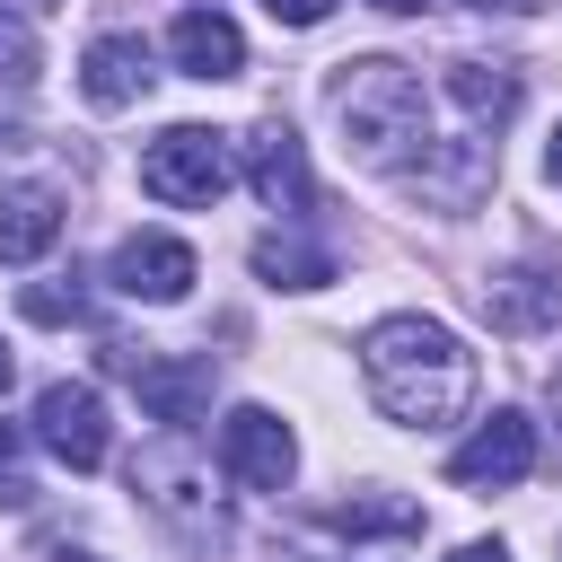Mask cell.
I'll return each mask as SVG.
<instances>
[{
  "label": "cell",
  "instance_id": "1",
  "mask_svg": "<svg viewBox=\"0 0 562 562\" xmlns=\"http://www.w3.org/2000/svg\"><path fill=\"white\" fill-rule=\"evenodd\" d=\"M360 378L386 422L404 430H448L474 404V351L439 316H378L360 334Z\"/></svg>",
  "mask_w": 562,
  "mask_h": 562
},
{
  "label": "cell",
  "instance_id": "2",
  "mask_svg": "<svg viewBox=\"0 0 562 562\" xmlns=\"http://www.w3.org/2000/svg\"><path fill=\"white\" fill-rule=\"evenodd\" d=\"M325 105H334L342 140H351L369 167H386V176L413 158V140H430L422 79H413L404 61H386V53H369V61H334V79H325Z\"/></svg>",
  "mask_w": 562,
  "mask_h": 562
},
{
  "label": "cell",
  "instance_id": "3",
  "mask_svg": "<svg viewBox=\"0 0 562 562\" xmlns=\"http://www.w3.org/2000/svg\"><path fill=\"white\" fill-rule=\"evenodd\" d=\"M237 176V149L228 132H202V123H167L149 149H140V193L149 202H176V211H211Z\"/></svg>",
  "mask_w": 562,
  "mask_h": 562
},
{
  "label": "cell",
  "instance_id": "4",
  "mask_svg": "<svg viewBox=\"0 0 562 562\" xmlns=\"http://www.w3.org/2000/svg\"><path fill=\"white\" fill-rule=\"evenodd\" d=\"M527 474H536V422H527V413L474 422V430L457 439V457H448V483H465V492H509V483H527Z\"/></svg>",
  "mask_w": 562,
  "mask_h": 562
},
{
  "label": "cell",
  "instance_id": "5",
  "mask_svg": "<svg viewBox=\"0 0 562 562\" xmlns=\"http://www.w3.org/2000/svg\"><path fill=\"white\" fill-rule=\"evenodd\" d=\"M246 184L263 193V211H281V220H307L316 211V176H307V149H299V132L281 123V114H263L246 140Z\"/></svg>",
  "mask_w": 562,
  "mask_h": 562
},
{
  "label": "cell",
  "instance_id": "6",
  "mask_svg": "<svg viewBox=\"0 0 562 562\" xmlns=\"http://www.w3.org/2000/svg\"><path fill=\"white\" fill-rule=\"evenodd\" d=\"M220 465H228V483H246V492H281L290 465H299V439H290L281 413L237 404V413L220 422Z\"/></svg>",
  "mask_w": 562,
  "mask_h": 562
},
{
  "label": "cell",
  "instance_id": "7",
  "mask_svg": "<svg viewBox=\"0 0 562 562\" xmlns=\"http://www.w3.org/2000/svg\"><path fill=\"white\" fill-rule=\"evenodd\" d=\"M105 369H123L132 386H140V404H149V422H167V430H193L202 413H211V360H132L123 342H105Z\"/></svg>",
  "mask_w": 562,
  "mask_h": 562
},
{
  "label": "cell",
  "instance_id": "8",
  "mask_svg": "<svg viewBox=\"0 0 562 562\" xmlns=\"http://www.w3.org/2000/svg\"><path fill=\"white\" fill-rule=\"evenodd\" d=\"M35 439H44L70 474H97V465H105V404H97V386L53 378V386L35 395Z\"/></svg>",
  "mask_w": 562,
  "mask_h": 562
},
{
  "label": "cell",
  "instance_id": "9",
  "mask_svg": "<svg viewBox=\"0 0 562 562\" xmlns=\"http://www.w3.org/2000/svg\"><path fill=\"white\" fill-rule=\"evenodd\" d=\"M132 492H140L158 518H176L184 536H211V527H220V509L202 501V474H193V448H184V430H176V439H158L149 457H132Z\"/></svg>",
  "mask_w": 562,
  "mask_h": 562
},
{
  "label": "cell",
  "instance_id": "10",
  "mask_svg": "<svg viewBox=\"0 0 562 562\" xmlns=\"http://www.w3.org/2000/svg\"><path fill=\"white\" fill-rule=\"evenodd\" d=\"M105 281H114L123 299H149V307H167V299H184V290H193V246H184V237H158V228H140V237H123V246H114Z\"/></svg>",
  "mask_w": 562,
  "mask_h": 562
},
{
  "label": "cell",
  "instance_id": "11",
  "mask_svg": "<svg viewBox=\"0 0 562 562\" xmlns=\"http://www.w3.org/2000/svg\"><path fill=\"white\" fill-rule=\"evenodd\" d=\"M474 307L492 316V334H544V325H562V272L509 263V272L474 281Z\"/></svg>",
  "mask_w": 562,
  "mask_h": 562
},
{
  "label": "cell",
  "instance_id": "12",
  "mask_svg": "<svg viewBox=\"0 0 562 562\" xmlns=\"http://www.w3.org/2000/svg\"><path fill=\"white\" fill-rule=\"evenodd\" d=\"M79 97H88L97 114L140 105V97H149V44H140V35H97V44L79 53Z\"/></svg>",
  "mask_w": 562,
  "mask_h": 562
},
{
  "label": "cell",
  "instance_id": "13",
  "mask_svg": "<svg viewBox=\"0 0 562 562\" xmlns=\"http://www.w3.org/2000/svg\"><path fill=\"white\" fill-rule=\"evenodd\" d=\"M167 53H176L184 79H237V70H246V35H237L220 9H184V18L167 26Z\"/></svg>",
  "mask_w": 562,
  "mask_h": 562
},
{
  "label": "cell",
  "instance_id": "14",
  "mask_svg": "<svg viewBox=\"0 0 562 562\" xmlns=\"http://www.w3.org/2000/svg\"><path fill=\"white\" fill-rule=\"evenodd\" d=\"M448 105L465 114V132H501L518 114V70L509 61H448Z\"/></svg>",
  "mask_w": 562,
  "mask_h": 562
},
{
  "label": "cell",
  "instance_id": "15",
  "mask_svg": "<svg viewBox=\"0 0 562 562\" xmlns=\"http://www.w3.org/2000/svg\"><path fill=\"white\" fill-rule=\"evenodd\" d=\"M61 237V193L53 184H9L0 193V263H35Z\"/></svg>",
  "mask_w": 562,
  "mask_h": 562
},
{
  "label": "cell",
  "instance_id": "16",
  "mask_svg": "<svg viewBox=\"0 0 562 562\" xmlns=\"http://www.w3.org/2000/svg\"><path fill=\"white\" fill-rule=\"evenodd\" d=\"M325 527L334 536H422V501H404V492H351V501H334L325 509Z\"/></svg>",
  "mask_w": 562,
  "mask_h": 562
},
{
  "label": "cell",
  "instance_id": "17",
  "mask_svg": "<svg viewBox=\"0 0 562 562\" xmlns=\"http://www.w3.org/2000/svg\"><path fill=\"white\" fill-rule=\"evenodd\" d=\"M255 272H263L272 290H325V281H334V255L272 228V237H255Z\"/></svg>",
  "mask_w": 562,
  "mask_h": 562
},
{
  "label": "cell",
  "instance_id": "18",
  "mask_svg": "<svg viewBox=\"0 0 562 562\" xmlns=\"http://www.w3.org/2000/svg\"><path fill=\"white\" fill-rule=\"evenodd\" d=\"M18 307H26L35 325H79V316H88V290H79V281H70V290H61V281H26Z\"/></svg>",
  "mask_w": 562,
  "mask_h": 562
},
{
  "label": "cell",
  "instance_id": "19",
  "mask_svg": "<svg viewBox=\"0 0 562 562\" xmlns=\"http://www.w3.org/2000/svg\"><path fill=\"white\" fill-rule=\"evenodd\" d=\"M0 509H35V474H26V439L0 422Z\"/></svg>",
  "mask_w": 562,
  "mask_h": 562
},
{
  "label": "cell",
  "instance_id": "20",
  "mask_svg": "<svg viewBox=\"0 0 562 562\" xmlns=\"http://www.w3.org/2000/svg\"><path fill=\"white\" fill-rule=\"evenodd\" d=\"M26 79H35V35L0 26V88H26Z\"/></svg>",
  "mask_w": 562,
  "mask_h": 562
},
{
  "label": "cell",
  "instance_id": "21",
  "mask_svg": "<svg viewBox=\"0 0 562 562\" xmlns=\"http://www.w3.org/2000/svg\"><path fill=\"white\" fill-rule=\"evenodd\" d=\"M263 9H272L281 26H325V9H334V0H263Z\"/></svg>",
  "mask_w": 562,
  "mask_h": 562
},
{
  "label": "cell",
  "instance_id": "22",
  "mask_svg": "<svg viewBox=\"0 0 562 562\" xmlns=\"http://www.w3.org/2000/svg\"><path fill=\"white\" fill-rule=\"evenodd\" d=\"M448 562H509V553H501V544H457Z\"/></svg>",
  "mask_w": 562,
  "mask_h": 562
},
{
  "label": "cell",
  "instance_id": "23",
  "mask_svg": "<svg viewBox=\"0 0 562 562\" xmlns=\"http://www.w3.org/2000/svg\"><path fill=\"white\" fill-rule=\"evenodd\" d=\"M457 9H501V18H518V9H536V0H457Z\"/></svg>",
  "mask_w": 562,
  "mask_h": 562
},
{
  "label": "cell",
  "instance_id": "24",
  "mask_svg": "<svg viewBox=\"0 0 562 562\" xmlns=\"http://www.w3.org/2000/svg\"><path fill=\"white\" fill-rule=\"evenodd\" d=\"M544 176L562 184V123H553V140H544Z\"/></svg>",
  "mask_w": 562,
  "mask_h": 562
},
{
  "label": "cell",
  "instance_id": "25",
  "mask_svg": "<svg viewBox=\"0 0 562 562\" xmlns=\"http://www.w3.org/2000/svg\"><path fill=\"white\" fill-rule=\"evenodd\" d=\"M369 9H386V18H413V9H422V0H369Z\"/></svg>",
  "mask_w": 562,
  "mask_h": 562
},
{
  "label": "cell",
  "instance_id": "26",
  "mask_svg": "<svg viewBox=\"0 0 562 562\" xmlns=\"http://www.w3.org/2000/svg\"><path fill=\"white\" fill-rule=\"evenodd\" d=\"M544 395H553V422H562V360H553V378H544Z\"/></svg>",
  "mask_w": 562,
  "mask_h": 562
},
{
  "label": "cell",
  "instance_id": "27",
  "mask_svg": "<svg viewBox=\"0 0 562 562\" xmlns=\"http://www.w3.org/2000/svg\"><path fill=\"white\" fill-rule=\"evenodd\" d=\"M0 149H18V114H0Z\"/></svg>",
  "mask_w": 562,
  "mask_h": 562
},
{
  "label": "cell",
  "instance_id": "28",
  "mask_svg": "<svg viewBox=\"0 0 562 562\" xmlns=\"http://www.w3.org/2000/svg\"><path fill=\"white\" fill-rule=\"evenodd\" d=\"M9 378H18V360H9V342H0V395H9Z\"/></svg>",
  "mask_w": 562,
  "mask_h": 562
},
{
  "label": "cell",
  "instance_id": "29",
  "mask_svg": "<svg viewBox=\"0 0 562 562\" xmlns=\"http://www.w3.org/2000/svg\"><path fill=\"white\" fill-rule=\"evenodd\" d=\"M53 562H97V553H70V544H61V553H53Z\"/></svg>",
  "mask_w": 562,
  "mask_h": 562
},
{
  "label": "cell",
  "instance_id": "30",
  "mask_svg": "<svg viewBox=\"0 0 562 562\" xmlns=\"http://www.w3.org/2000/svg\"><path fill=\"white\" fill-rule=\"evenodd\" d=\"M0 9H53V0H0Z\"/></svg>",
  "mask_w": 562,
  "mask_h": 562
}]
</instances>
